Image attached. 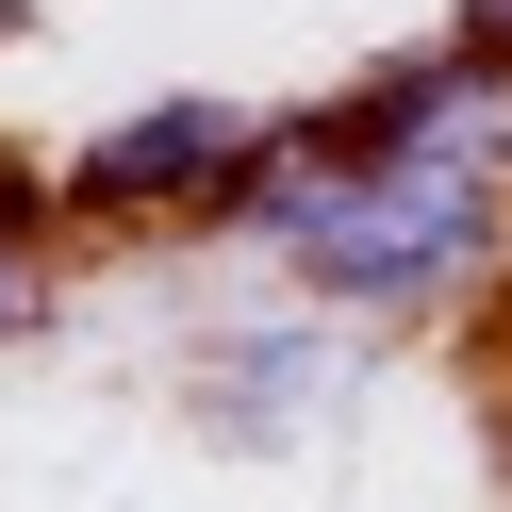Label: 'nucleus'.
<instances>
[{"instance_id": "f03ea898", "label": "nucleus", "mask_w": 512, "mask_h": 512, "mask_svg": "<svg viewBox=\"0 0 512 512\" xmlns=\"http://www.w3.org/2000/svg\"><path fill=\"white\" fill-rule=\"evenodd\" d=\"M248 166H265V116L248 100H149L133 133L67 149V199L83 215H182V199H232Z\"/></svg>"}, {"instance_id": "f257e3e1", "label": "nucleus", "mask_w": 512, "mask_h": 512, "mask_svg": "<svg viewBox=\"0 0 512 512\" xmlns=\"http://www.w3.org/2000/svg\"><path fill=\"white\" fill-rule=\"evenodd\" d=\"M248 232L314 281V298H430L496 248V149H397V133H298L248 166Z\"/></svg>"}, {"instance_id": "20e7f679", "label": "nucleus", "mask_w": 512, "mask_h": 512, "mask_svg": "<svg viewBox=\"0 0 512 512\" xmlns=\"http://www.w3.org/2000/svg\"><path fill=\"white\" fill-rule=\"evenodd\" d=\"M17 314H34V265H17V248H0V331H17Z\"/></svg>"}, {"instance_id": "7ed1b4c3", "label": "nucleus", "mask_w": 512, "mask_h": 512, "mask_svg": "<svg viewBox=\"0 0 512 512\" xmlns=\"http://www.w3.org/2000/svg\"><path fill=\"white\" fill-rule=\"evenodd\" d=\"M463 50H479V67H512V0H463Z\"/></svg>"}]
</instances>
